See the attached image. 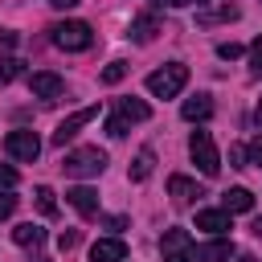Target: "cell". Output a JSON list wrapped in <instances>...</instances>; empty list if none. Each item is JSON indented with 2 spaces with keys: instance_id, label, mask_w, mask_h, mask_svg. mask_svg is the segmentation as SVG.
Listing matches in <instances>:
<instances>
[{
  "instance_id": "1",
  "label": "cell",
  "mask_w": 262,
  "mask_h": 262,
  "mask_svg": "<svg viewBox=\"0 0 262 262\" xmlns=\"http://www.w3.org/2000/svg\"><path fill=\"white\" fill-rule=\"evenodd\" d=\"M49 33H53V45L66 49V53H82V49L94 45V29H90L86 20H61V25H53Z\"/></svg>"
},
{
  "instance_id": "2",
  "label": "cell",
  "mask_w": 262,
  "mask_h": 262,
  "mask_svg": "<svg viewBox=\"0 0 262 262\" xmlns=\"http://www.w3.org/2000/svg\"><path fill=\"white\" fill-rule=\"evenodd\" d=\"M184 82H188V66H180V61L147 74V90H151L156 98H176V94L184 90Z\"/></svg>"
},
{
  "instance_id": "3",
  "label": "cell",
  "mask_w": 262,
  "mask_h": 262,
  "mask_svg": "<svg viewBox=\"0 0 262 262\" xmlns=\"http://www.w3.org/2000/svg\"><path fill=\"white\" fill-rule=\"evenodd\" d=\"M147 115H151V106H147L143 98H119L115 115L106 119V135H115V139H119V135H127V127H131V123H143Z\"/></svg>"
},
{
  "instance_id": "4",
  "label": "cell",
  "mask_w": 262,
  "mask_h": 262,
  "mask_svg": "<svg viewBox=\"0 0 262 262\" xmlns=\"http://www.w3.org/2000/svg\"><path fill=\"white\" fill-rule=\"evenodd\" d=\"M66 176H74V180H82V176H98L102 168H106V151L102 147H78V151H70L66 156Z\"/></svg>"
},
{
  "instance_id": "5",
  "label": "cell",
  "mask_w": 262,
  "mask_h": 262,
  "mask_svg": "<svg viewBox=\"0 0 262 262\" xmlns=\"http://www.w3.org/2000/svg\"><path fill=\"white\" fill-rule=\"evenodd\" d=\"M188 156H192V164H196L205 176H217V172H221V156H217V143H213L209 131H192V139H188Z\"/></svg>"
},
{
  "instance_id": "6",
  "label": "cell",
  "mask_w": 262,
  "mask_h": 262,
  "mask_svg": "<svg viewBox=\"0 0 262 262\" xmlns=\"http://www.w3.org/2000/svg\"><path fill=\"white\" fill-rule=\"evenodd\" d=\"M160 254H164V262H192V237H188V229H164Z\"/></svg>"
},
{
  "instance_id": "7",
  "label": "cell",
  "mask_w": 262,
  "mask_h": 262,
  "mask_svg": "<svg viewBox=\"0 0 262 262\" xmlns=\"http://www.w3.org/2000/svg\"><path fill=\"white\" fill-rule=\"evenodd\" d=\"M4 151H8L12 160H29V164H33V160L41 156V139H37L33 131H8V135H4Z\"/></svg>"
},
{
  "instance_id": "8",
  "label": "cell",
  "mask_w": 262,
  "mask_h": 262,
  "mask_svg": "<svg viewBox=\"0 0 262 262\" xmlns=\"http://www.w3.org/2000/svg\"><path fill=\"white\" fill-rule=\"evenodd\" d=\"M94 115H98V106L90 102V106L74 111L70 119H61V123H57V131H53V143H57V147H66V139H74V135H78V127H86V123H90Z\"/></svg>"
},
{
  "instance_id": "9",
  "label": "cell",
  "mask_w": 262,
  "mask_h": 262,
  "mask_svg": "<svg viewBox=\"0 0 262 262\" xmlns=\"http://www.w3.org/2000/svg\"><path fill=\"white\" fill-rule=\"evenodd\" d=\"M127 258V242L123 237H98L90 246V262H123Z\"/></svg>"
},
{
  "instance_id": "10",
  "label": "cell",
  "mask_w": 262,
  "mask_h": 262,
  "mask_svg": "<svg viewBox=\"0 0 262 262\" xmlns=\"http://www.w3.org/2000/svg\"><path fill=\"white\" fill-rule=\"evenodd\" d=\"M29 90H33V98H45V102H53V98L66 90V82H61L57 74H33V78H29Z\"/></svg>"
},
{
  "instance_id": "11",
  "label": "cell",
  "mask_w": 262,
  "mask_h": 262,
  "mask_svg": "<svg viewBox=\"0 0 262 262\" xmlns=\"http://www.w3.org/2000/svg\"><path fill=\"white\" fill-rule=\"evenodd\" d=\"M229 254H233V242H229V237H217V242L192 246V258H196V262H229Z\"/></svg>"
},
{
  "instance_id": "12",
  "label": "cell",
  "mask_w": 262,
  "mask_h": 262,
  "mask_svg": "<svg viewBox=\"0 0 262 262\" xmlns=\"http://www.w3.org/2000/svg\"><path fill=\"white\" fill-rule=\"evenodd\" d=\"M66 201H70L82 217H98V192H94V188L78 184V188H70V192H66Z\"/></svg>"
},
{
  "instance_id": "13",
  "label": "cell",
  "mask_w": 262,
  "mask_h": 262,
  "mask_svg": "<svg viewBox=\"0 0 262 262\" xmlns=\"http://www.w3.org/2000/svg\"><path fill=\"white\" fill-rule=\"evenodd\" d=\"M196 229L225 237V233H229V213H225V209H201V213H196Z\"/></svg>"
},
{
  "instance_id": "14",
  "label": "cell",
  "mask_w": 262,
  "mask_h": 262,
  "mask_svg": "<svg viewBox=\"0 0 262 262\" xmlns=\"http://www.w3.org/2000/svg\"><path fill=\"white\" fill-rule=\"evenodd\" d=\"M180 115H184L188 123H205V119L213 115V98H209V94H196V98H184V106H180Z\"/></svg>"
},
{
  "instance_id": "15",
  "label": "cell",
  "mask_w": 262,
  "mask_h": 262,
  "mask_svg": "<svg viewBox=\"0 0 262 262\" xmlns=\"http://www.w3.org/2000/svg\"><path fill=\"white\" fill-rule=\"evenodd\" d=\"M168 196H172L176 205H188L192 196H201V188H196V180H188V176H172V180H168Z\"/></svg>"
},
{
  "instance_id": "16",
  "label": "cell",
  "mask_w": 262,
  "mask_h": 262,
  "mask_svg": "<svg viewBox=\"0 0 262 262\" xmlns=\"http://www.w3.org/2000/svg\"><path fill=\"white\" fill-rule=\"evenodd\" d=\"M221 209H225V213H250V209H254V192H250V188H229V192L221 196Z\"/></svg>"
},
{
  "instance_id": "17",
  "label": "cell",
  "mask_w": 262,
  "mask_h": 262,
  "mask_svg": "<svg viewBox=\"0 0 262 262\" xmlns=\"http://www.w3.org/2000/svg\"><path fill=\"white\" fill-rule=\"evenodd\" d=\"M156 33H160V16H151V12H147V16L131 20V33H127V37H131V41H139V45H147Z\"/></svg>"
},
{
  "instance_id": "18",
  "label": "cell",
  "mask_w": 262,
  "mask_h": 262,
  "mask_svg": "<svg viewBox=\"0 0 262 262\" xmlns=\"http://www.w3.org/2000/svg\"><path fill=\"white\" fill-rule=\"evenodd\" d=\"M12 242H16V246H25V250H37V246L45 242V229H41V225H33V221H25V225H16V229H12Z\"/></svg>"
},
{
  "instance_id": "19",
  "label": "cell",
  "mask_w": 262,
  "mask_h": 262,
  "mask_svg": "<svg viewBox=\"0 0 262 262\" xmlns=\"http://www.w3.org/2000/svg\"><path fill=\"white\" fill-rule=\"evenodd\" d=\"M151 168H156V151H151V147H143V151L135 156V164H131V180H147V176H151Z\"/></svg>"
},
{
  "instance_id": "20",
  "label": "cell",
  "mask_w": 262,
  "mask_h": 262,
  "mask_svg": "<svg viewBox=\"0 0 262 262\" xmlns=\"http://www.w3.org/2000/svg\"><path fill=\"white\" fill-rule=\"evenodd\" d=\"M33 196H37V209H41L45 217H53V213H57V196H53V188H45V184H41Z\"/></svg>"
},
{
  "instance_id": "21",
  "label": "cell",
  "mask_w": 262,
  "mask_h": 262,
  "mask_svg": "<svg viewBox=\"0 0 262 262\" xmlns=\"http://www.w3.org/2000/svg\"><path fill=\"white\" fill-rule=\"evenodd\" d=\"M196 20H201V25H217V20H237V8H233V4H225V8H217V12H201Z\"/></svg>"
},
{
  "instance_id": "22",
  "label": "cell",
  "mask_w": 262,
  "mask_h": 262,
  "mask_svg": "<svg viewBox=\"0 0 262 262\" xmlns=\"http://www.w3.org/2000/svg\"><path fill=\"white\" fill-rule=\"evenodd\" d=\"M20 70H25V61H16V57H4V61H0V86H8L12 78H20Z\"/></svg>"
},
{
  "instance_id": "23",
  "label": "cell",
  "mask_w": 262,
  "mask_h": 262,
  "mask_svg": "<svg viewBox=\"0 0 262 262\" xmlns=\"http://www.w3.org/2000/svg\"><path fill=\"white\" fill-rule=\"evenodd\" d=\"M123 78H127V66H123V61H111V66L102 70V82H106V86H115V82H123Z\"/></svg>"
},
{
  "instance_id": "24",
  "label": "cell",
  "mask_w": 262,
  "mask_h": 262,
  "mask_svg": "<svg viewBox=\"0 0 262 262\" xmlns=\"http://www.w3.org/2000/svg\"><path fill=\"white\" fill-rule=\"evenodd\" d=\"M250 74H254V78L262 74V37H258V41L250 45Z\"/></svg>"
},
{
  "instance_id": "25",
  "label": "cell",
  "mask_w": 262,
  "mask_h": 262,
  "mask_svg": "<svg viewBox=\"0 0 262 262\" xmlns=\"http://www.w3.org/2000/svg\"><path fill=\"white\" fill-rule=\"evenodd\" d=\"M217 57L221 61H233V57H242V45L237 41H225V45H217Z\"/></svg>"
},
{
  "instance_id": "26",
  "label": "cell",
  "mask_w": 262,
  "mask_h": 262,
  "mask_svg": "<svg viewBox=\"0 0 262 262\" xmlns=\"http://www.w3.org/2000/svg\"><path fill=\"white\" fill-rule=\"evenodd\" d=\"M246 160H250L254 168H262V135H258V139H250V147H246Z\"/></svg>"
},
{
  "instance_id": "27",
  "label": "cell",
  "mask_w": 262,
  "mask_h": 262,
  "mask_svg": "<svg viewBox=\"0 0 262 262\" xmlns=\"http://www.w3.org/2000/svg\"><path fill=\"white\" fill-rule=\"evenodd\" d=\"M16 184V168L12 164H0V188H12Z\"/></svg>"
},
{
  "instance_id": "28",
  "label": "cell",
  "mask_w": 262,
  "mask_h": 262,
  "mask_svg": "<svg viewBox=\"0 0 262 262\" xmlns=\"http://www.w3.org/2000/svg\"><path fill=\"white\" fill-rule=\"evenodd\" d=\"M57 246H61V250H74V246H78V229H66V233H57Z\"/></svg>"
},
{
  "instance_id": "29",
  "label": "cell",
  "mask_w": 262,
  "mask_h": 262,
  "mask_svg": "<svg viewBox=\"0 0 262 262\" xmlns=\"http://www.w3.org/2000/svg\"><path fill=\"white\" fill-rule=\"evenodd\" d=\"M12 209H16V196L0 192V221H4V217H12Z\"/></svg>"
},
{
  "instance_id": "30",
  "label": "cell",
  "mask_w": 262,
  "mask_h": 262,
  "mask_svg": "<svg viewBox=\"0 0 262 262\" xmlns=\"http://www.w3.org/2000/svg\"><path fill=\"white\" fill-rule=\"evenodd\" d=\"M229 160H233V168H246V147H229Z\"/></svg>"
},
{
  "instance_id": "31",
  "label": "cell",
  "mask_w": 262,
  "mask_h": 262,
  "mask_svg": "<svg viewBox=\"0 0 262 262\" xmlns=\"http://www.w3.org/2000/svg\"><path fill=\"white\" fill-rule=\"evenodd\" d=\"M164 4H172V8H184V4H201V0H164Z\"/></svg>"
},
{
  "instance_id": "32",
  "label": "cell",
  "mask_w": 262,
  "mask_h": 262,
  "mask_svg": "<svg viewBox=\"0 0 262 262\" xmlns=\"http://www.w3.org/2000/svg\"><path fill=\"white\" fill-rule=\"evenodd\" d=\"M57 8H74V4H82V0H53Z\"/></svg>"
},
{
  "instance_id": "33",
  "label": "cell",
  "mask_w": 262,
  "mask_h": 262,
  "mask_svg": "<svg viewBox=\"0 0 262 262\" xmlns=\"http://www.w3.org/2000/svg\"><path fill=\"white\" fill-rule=\"evenodd\" d=\"M237 262H258V258H254V254H242V258H237Z\"/></svg>"
},
{
  "instance_id": "34",
  "label": "cell",
  "mask_w": 262,
  "mask_h": 262,
  "mask_svg": "<svg viewBox=\"0 0 262 262\" xmlns=\"http://www.w3.org/2000/svg\"><path fill=\"white\" fill-rule=\"evenodd\" d=\"M254 233H262V217H258V221H254Z\"/></svg>"
},
{
  "instance_id": "35",
  "label": "cell",
  "mask_w": 262,
  "mask_h": 262,
  "mask_svg": "<svg viewBox=\"0 0 262 262\" xmlns=\"http://www.w3.org/2000/svg\"><path fill=\"white\" fill-rule=\"evenodd\" d=\"M254 119H258V123H262V102H258V115H254Z\"/></svg>"
}]
</instances>
